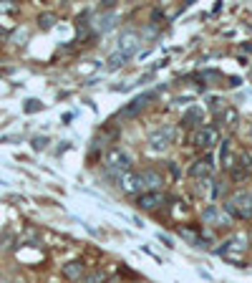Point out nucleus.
Returning <instances> with one entry per match:
<instances>
[{
    "label": "nucleus",
    "mask_w": 252,
    "mask_h": 283,
    "mask_svg": "<svg viewBox=\"0 0 252 283\" xmlns=\"http://www.w3.org/2000/svg\"><path fill=\"white\" fill-rule=\"evenodd\" d=\"M142 175H144V182H146L149 187H159V185H164L161 175H157L154 170H146V172H142Z\"/></svg>",
    "instance_id": "nucleus-15"
},
{
    "label": "nucleus",
    "mask_w": 252,
    "mask_h": 283,
    "mask_svg": "<svg viewBox=\"0 0 252 283\" xmlns=\"http://www.w3.org/2000/svg\"><path fill=\"white\" fill-rule=\"evenodd\" d=\"M119 187H121V192L124 195H139L144 187H146V182H144V175L142 172H126V175H121V179H119Z\"/></svg>",
    "instance_id": "nucleus-5"
},
{
    "label": "nucleus",
    "mask_w": 252,
    "mask_h": 283,
    "mask_svg": "<svg viewBox=\"0 0 252 283\" xmlns=\"http://www.w3.org/2000/svg\"><path fill=\"white\" fill-rule=\"evenodd\" d=\"M224 210L235 217H252V192H237V195L224 205Z\"/></svg>",
    "instance_id": "nucleus-3"
},
{
    "label": "nucleus",
    "mask_w": 252,
    "mask_h": 283,
    "mask_svg": "<svg viewBox=\"0 0 252 283\" xmlns=\"http://www.w3.org/2000/svg\"><path fill=\"white\" fill-rule=\"evenodd\" d=\"M139 33H134V31H126V33H121V41H119V53H124L126 58H131L136 51H139Z\"/></svg>",
    "instance_id": "nucleus-8"
},
{
    "label": "nucleus",
    "mask_w": 252,
    "mask_h": 283,
    "mask_svg": "<svg viewBox=\"0 0 252 283\" xmlns=\"http://www.w3.org/2000/svg\"><path fill=\"white\" fill-rule=\"evenodd\" d=\"M151 99H154V94H142V96H136L134 101H131V104L129 106H124L121 109V117H126V119H131V117H136V114L139 111H142L146 104H149V101Z\"/></svg>",
    "instance_id": "nucleus-9"
},
{
    "label": "nucleus",
    "mask_w": 252,
    "mask_h": 283,
    "mask_svg": "<svg viewBox=\"0 0 252 283\" xmlns=\"http://www.w3.org/2000/svg\"><path fill=\"white\" fill-rule=\"evenodd\" d=\"M245 243H247V235H245V233H237L235 238L227 240L224 246H227V248H235V250H242V248H245Z\"/></svg>",
    "instance_id": "nucleus-16"
},
{
    "label": "nucleus",
    "mask_w": 252,
    "mask_h": 283,
    "mask_svg": "<svg viewBox=\"0 0 252 283\" xmlns=\"http://www.w3.org/2000/svg\"><path fill=\"white\" fill-rule=\"evenodd\" d=\"M164 202H167V197H164V192H159V190L144 192V195H139V200H136V205L142 210H157V208H161Z\"/></svg>",
    "instance_id": "nucleus-6"
},
{
    "label": "nucleus",
    "mask_w": 252,
    "mask_h": 283,
    "mask_svg": "<svg viewBox=\"0 0 252 283\" xmlns=\"http://www.w3.org/2000/svg\"><path fill=\"white\" fill-rule=\"evenodd\" d=\"M25 38H28V33H25V31H18L16 35H13V41H16V43H20V41H25Z\"/></svg>",
    "instance_id": "nucleus-22"
},
{
    "label": "nucleus",
    "mask_w": 252,
    "mask_h": 283,
    "mask_svg": "<svg viewBox=\"0 0 252 283\" xmlns=\"http://www.w3.org/2000/svg\"><path fill=\"white\" fill-rule=\"evenodd\" d=\"M46 144H48V137H35V139H33V149H35V152L46 149Z\"/></svg>",
    "instance_id": "nucleus-20"
},
{
    "label": "nucleus",
    "mask_w": 252,
    "mask_h": 283,
    "mask_svg": "<svg viewBox=\"0 0 252 283\" xmlns=\"http://www.w3.org/2000/svg\"><path fill=\"white\" fill-rule=\"evenodd\" d=\"M217 139H220V132H217V126H197V129L192 132V137H189V142H192V147L197 149H212L214 144H217Z\"/></svg>",
    "instance_id": "nucleus-2"
},
{
    "label": "nucleus",
    "mask_w": 252,
    "mask_h": 283,
    "mask_svg": "<svg viewBox=\"0 0 252 283\" xmlns=\"http://www.w3.org/2000/svg\"><path fill=\"white\" fill-rule=\"evenodd\" d=\"M5 35H8V33H5V28H3V25H0V43L5 41Z\"/></svg>",
    "instance_id": "nucleus-24"
},
{
    "label": "nucleus",
    "mask_w": 252,
    "mask_h": 283,
    "mask_svg": "<svg viewBox=\"0 0 252 283\" xmlns=\"http://www.w3.org/2000/svg\"><path fill=\"white\" fill-rule=\"evenodd\" d=\"M53 23H56L53 13H43V16H38V25H41L43 31H50V28H53Z\"/></svg>",
    "instance_id": "nucleus-17"
},
{
    "label": "nucleus",
    "mask_w": 252,
    "mask_h": 283,
    "mask_svg": "<svg viewBox=\"0 0 252 283\" xmlns=\"http://www.w3.org/2000/svg\"><path fill=\"white\" fill-rule=\"evenodd\" d=\"M217 124L220 126H235L237 124V111L235 109H222L217 114Z\"/></svg>",
    "instance_id": "nucleus-13"
},
{
    "label": "nucleus",
    "mask_w": 252,
    "mask_h": 283,
    "mask_svg": "<svg viewBox=\"0 0 252 283\" xmlns=\"http://www.w3.org/2000/svg\"><path fill=\"white\" fill-rule=\"evenodd\" d=\"M111 25H113V16H109V18L101 20V23H98V31H109Z\"/></svg>",
    "instance_id": "nucleus-21"
},
{
    "label": "nucleus",
    "mask_w": 252,
    "mask_h": 283,
    "mask_svg": "<svg viewBox=\"0 0 252 283\" xmlns=\"http://www.w3.org/2000/svg\"><path fill=\"white\" fill-rule=\"evenodd\" d=\"M209 172H212V159L207 157V159H197L192 167H189V175L192 177H209Z\"/></svg>",
    "instance_id": "nucleus-11"
},
{
    "label": "nucleus",
    "mask_w": 252,
    "mask_h": 283,
    "mask_svg": "<svg viewBox=\"0 0 252 283\" xmlns=\"http://www.w3.org/2000/svg\"><path fill=\"white\" fill-rule=\"evenodd\" d=\"M23 111L25 114H35V111H43V104L38 99H28L25 101V106H23Z\"/></svg>",
    "instance_id": "nucleus-18"
},
{
    "label": "nucleus",
    "mask_w": 252,
    "mask_h": 283,
    "mask_svg": "<svg viewBox=\"0 0 252 283\" xmlns=\"http://www.w3.org/2000/svg\"><path fill=\"white\" fill-rule=\"evenodd\" d=\"M172 139H174V129L172 126H161V129H157V132H151L149 134V152H167V147L172 144Z\"/></svg>",
    "instance_id": "nucleus-4"
},
{
    "label": "nucleus",
    "mask_w": 252,
    "mask_h": 283,
    "mask_svg": "<svg viewBox=\"0 0 252 283\" xmlns=\"http://www.w3.org/2000/svg\"><path fill=\"white\" fill-rule=\"evenodd\" d=\"M104 164H106V170L109 175L113 177H119L129 172V167H131V157H129V152L121 149V147H111L106 154H104Z\"/></svg>",
    "instance_id": "nucleus-1"
},
{
    "label": "nucleus",
    "mask_w": 252,
    "mask_h": 283,
    "mask_svg": "<svg viewBox=\"0 0 252 283\" xmlns=\"http://www.w3.org/2000/svg\"><path fill=\"white\" fill-rule=\"evenodd\" d=\"M205 223L214 228H224V225H230V215H227V210L217 208V205H209L205 210Z\"/></svg>",
    "instance_id": "nucleus-7"
},
{
    "label": "nucleus",
    "mask_w": 252,
    "mask_h": 283,
    "mask_svg": "<svg viewBox=\"0 0 252 283\" xmlns=\"http://www.w3.org/2000/svg\"><path fill=\"white\" fill-rule=\"evenodd\" d=\"M202 119H205V111H202L199 106H192V109L184 114L182 124H184V126H197V124H202Z\"/></svg>",
    "instance_id": "nucleus-12"
},
{
    "label": "nucleus",
    "mask_w": 252,
    "mask_h": 283,
    "mask_svg": "<svg viewBox=\"0 0 252 283\" xmlns=\"http://www.w3.org/2000/svg\"><path fill=\"white\" fill-rule=\"evenodd\" d=\"M126 61H129V58H126L124 53H119V51H116L113 56H109V61H106V71H119Z\"/></svg>",
    "instance_id": "nucleus-14"
},
{
    "label": "nucleus",
    "mask_w": 252,
    "mask_h": 283,
    "mask_svg": "<svg viewBox=\"0 0 252 283\" xmlns=\"http://www.w3.org/2000/svg\"><path fill=\"white\" fill-rule=\"evenodd\" d=\"M16 10V5H0V13H13Z\"/></svg>",
    "instance_id": "nucleus-23"
},
{
    "label": "nucleus",
    "mask_w": 252,
    "mask_h": 283,
    "mask_svg": "<svg viewBox=\"0 0 252 283\" xmlns=\"http://www.w3.org/2000/svg\"><path fill=\"white\" fill-rule=\"evenodd\" d=\"M83 273H86V265L81 261H71V263L63 265V276H66L68 281H81Z\"/></svg>",
    "instance_id": "nucleus-10"
},
{
    "label": "nucleus",
    "mask_w": 252,
    "mask_h": 283,
    "mask_svg": "<svg viewBox=\"0 0 252 283\" xmlns=\"http://www.w3.org/2000/svg\"><path fill=\"white\" fill-rule=\"evenodd\" d=\"M104 281H106V273H101V271H96V273L83 278V283H104Z\"/></svg>",
    "instance_id": "nucleus-19"
}]
</instances>
